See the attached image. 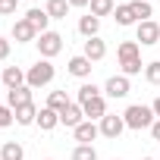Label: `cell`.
<instances>
[{"mask_svg":"<svg viewBox=\"0 0 160 160\" xmlns=\"http://www.w3.org/2000/svg\"><path fill=\"white\" fill-rule=\"evenodd\" d=\"M0 85H3V78H0Z\"/></svg>","mask_w":160,"mask_h":160,"instance_id":"37","label":"cell"},{"mask_svg":"<svg viewBox=\"0 0 160 160\" xmlns=\"http://www.w3.org/2000/svg\"><path fill=\"white\" fill-rule=\"evenodd\" d=\"M98 94H101V88H98L94 82H85L82 88H78V104H85L88 98H98Z\"/></svg>","mask_w":160,"mask_h":160,"instance_id":"27","label":"cell"},{"mask_svg":"<svg viewBox=\"0 0 160 160\" xmlns=\"http://www.w3.org/2000/svg\"><path fill=\"white\" fill-rule=\"evenodd\" d=\"M144 78H148L151 85H160V60H154V63L144 66Z\"/></svg>","mask_w":160,"mask_h":160,"instance_id":"28","label":"cell"},{"mask_svg":"<svg viewBox=\"0 0 160 160\" xmlns=\"http://www.w3.org/2000/svg\"><path fill=\"white\" fill-rule=\"evenodd\" d=\"M66 69H69V75H75V78H88L94 66H91V60H88V57L78 53V57H72V60H69V66H66Z\"/></svg>","mask_w":160,"mask_h":160,"instance_id":"15","label":"cell"},{"mask_svg":"<svg viewBox=\"0 0 160 160\" xmlns=\"http://www.w3.org/2000/svg\"><path fill=\"white\" fill-rule=\"evenodd\" d=\"M72 132H75V141H78V144H91V141L101 135V126L91 122V119H85V122H78Z\"/></svg>","mask_w":160,"mask_h":160,"instance_id":"10","label":"cell"},{"mask_svg":"<svg viewBox=\"0 0 160 160\" xmlns=\"http://www.w3.org/2000/svg\"><path fill=\"white\" fill-rule=\"evenodd\" d=\"M35 126H38L41 132H50V129H57V126H60V113H57V110H50V107H41V110H38Z\"/></svg>","mask_w":160,"mask_h":160,"instance_id":"14","label":"cell"},{"mask_svg":"<svg viewBox=\"0 0 160 160\" xmlns=\"http://www.w3.org/2000/svg\"><path fill=\"white\" fill-rule=\"evenodd\" d=\"M0 78H3L7 91H13V88H22V85H25V69H19V66H7L3 72H0Z\"/></svg>","mask_w":160,"mask_h":160,"instance_id":"12","label":"cell"},{"mask_svg":"<svg viewBox=\"0 0 160 160\" xmlns=\"http://www.w3.org/2000/svg\"><path fill=\"white\" fill-rule=\"evenodd\" d=\"M13 122H16L13 110H10L7 104H0V129H7V126H13Z\"/></svg>","mask_w":160,"mask_h":160,"instance_id":"30","label":"cell"},{"mask_svg":"<svg viewBox=\"0 0 160 160\" xmlns=\"http://www.w3.org/2000/svg\"><path fill=\"white\" fill-rule=\"evenodd\" d=\"M25 19L32 22V28L38 32V35H44V32H50L47 25H50V16H47V10H38V7H32L28 13H25Z\"/></svg>","mask_w":160,"mask_h":160,"instance_id":"13","label":"cell"},{"mask_svg":"<svg viewBox=\"0 0 160 160\" xmlns=\"http://www.w3.org/2000/svg\"><path fill=\"white\" fill-rule=\"evenodd\" d=\"M75 104H78V101H75ZM82 110H85V119H91V122L98 119V122H101V119L107 116V101H104L101 94H98V98H88V101L82 104Z\"/></svg>","mask_w":160,"mask_h":160,"instance_id":"9","label":"cell"},{"mask_svg":"<svg viewBox=\"0 0 160 160\" xmlns=\"http://www.w3.org/2000/svg\"><path fill=\"white\" fill-rule=\"evenodd\" d=\"M19 7V0H0V16H13Z\"/></svg>","mask_w":160,"mask_h":160,"instance_id":"31","label":"cell"},{"mask_svg":"<svg viewBox=\"0 0 160 160\" xmlns=\"http://www.w3.org/2000/svg\"><path fill=\"white\" fill-rule=\"evenodd\" d=\"M78 32H82L85 38H98V32H101V19L98 16H82V19H78Z\"/></svg>","mask_w":160,"mask_h":160,"instance_id":"19","label":"cell"},{"mask_svg":"<svg viewBox=\"0 0 160 160\" xmlns=\"http://www.w3.org/2000/svg\"><path fill=\"white\" fill-rule=\"evenodd\" d=\"M151 110H154V116H157V119H160V98H157V101H154V104H151Z\"/></svg>","mask_w":160,"mask_h":160,"instance_id":"34","label":"cell"},{"mask_svg":"<svg viewBox=\"0 0 160 160\" xmlns=\"http://www.w3.org/2000/svg\"><path fill=\"white\" fill-rule=\"evenodd\" d=\"M38 53H41V60H50V57H57L60 50H63V35L60 32H44V35H38Z\"/></svg>","mask_w":160,"mask_h":160,"instance_id":"3","label":"cell"},{"mask_svg":"<svg viewBox=\"0 0 160 160\" xmlns=\"http://www.w3.org/2000/svg\"><path fill=\"white\" fill-rule=\"evenodd\" d=\"M132 10H135V19H138V22H148V19L154 16L151 0H132Z\"/></svg>","mask_w":160,"mask_h":160,"instance_id":"24","label":"cell"},{"mask_svg":"<svg viewBox=\"0 0 160 160\" xmlns=\"http://www.w3.org/2000/svg\"><path fill=\"white\" fill-rule=\"evenodd\" d=\"M78 122H85V110H82V104H66L63 110H60V126H69V129H75Z\"/></svg>","mask_w":160,"mask_h":160,"instance_id":"7","label":"cell"},{"mask_svg":"<svg viewBox=\"0 0 160 160\" xmlns=\"http://www.w3.org/2000/svg\"><path fill=\"white\" fill-rule=\"evenodd\" d=\"M135 41H138L141 47H151V44H160V25H157L154 19H148V22H138V32H135Z\"/></svg>","mask_w":160,"mask_h":160,"instance_id":"4","label":"cell"},{"mask_svg":"<svg viewBox=\"0 0 160 160\" xmlns=\"http://www.w3.org/2000/svg\"><path fill=\"white\" fill-rule=\"evenodd\" d=\"M98 126H101V135H104V138H113V141H116V138L122 135V129H126V119L116 116V113H107Z\"/></svg>","mask_w":160,"mask_h":160,"instance_id":"5","label":"cell"},{"mask_svg":"<svg viewBox=\"0 0 160 160\" xmlns=\"http://www.w3.org/2000/svg\"><path fill=\"white\" fill-rule=\"evenodd\" d=\"M22 104H32V88H28V85L7 91V107H10V110H16V107H22Z\"/></svg>","mask_w":160,"mask_h":160,"instance_id":"16","label":"cell"},{"mask_svg":"<svg viewBox=\"0 0 160 160\" xmlns=\"http://www.w3.org/2000/svg\"><path fill=\"white\" fill-rule=\"evenodd\" d=\"M72 160H98L94 144H75L72 148Z\"/></svg>","mask_w":160,"mask_h":160,"instance_id":"25","label":"cell"},{"mask_svg":"<svg viewBox=\"0 0 160 160\" xmlns=\"http://www.w3.org/2000/svg\"><path fill=\"white\" fill-rule=\"evenodd\" d=\"M13 41H16V44H28V41H38V32L32 28V22H28L25 16L13 22Z\"/></svg>","mask_w":160,"mask_h":160,"instance_id":"8","label":"cell"},{"mask_svg":"<svg viewBox=\"0 0 160 160\" xmlns=\"http://www.w3.org/2000/svg\"><path fill=\"white\" fill-rule=\"evenodd\" d=\"M53 75H57V69H53V63L50 60H38L35 66H28L25 69V85L35 91V88H44V85H50L53 82Z\"/></svg>","mask_w":160,"mask_h":160,"instance_id":"2","label":"cell"},{"mask_svg":"<svg viewBox=\"0 0 160 160\" xmlns=\"http://www.w3.org/2000/svg\"><path fill=\"white\" fill-rule=\"evenodd\" d=\"M113 19H116V25H138L132 3H122V7H116V10H113Z\"/></svg>","mask_w":160,"mask_h":160,"instance_id":"20","label":"cell"},{"mask_svg":"<svg viewBox=\"0 0 160 160\" xmlns=\"http://www.w3.org/2000/svg\"><path fill=\"white\" fill-rule=\"evenodd\" d=\"M88 7H91V16H98V19L101 16H113V10H116L113 0H91Z\"/></svg>","mask_w":160,"mask_h":160,"instance_id":"23","label":"cell"},{"mask_svg":"<svg viewBox=\"0 0 160 160\" xmlns=\"http://www.w3.org/2000/svg\"><path fill=\"white\" fill-rule=\"evenodd\" d=\"M10 50H13V44H10L7 38H0V60H7V57H10Z\"/></svg>","mask_w":160,"mask_h":160,"instance_id":"32","label":"cell"},{"mask_svg":"<svg viewBox=\"0 0 160 160\" xmlns=\"http://www.w3.org/2000/svg\"><path fill=\"white\" fill-rule=\"evenodd\" d=\"M113 160H119V157H113Z\"/></svg>","mask_w":160,"mask_h":160,"instance_id":"38","label":"cell"},{"mask_svg":"<svg viewBox=\"0 0 160 160\" xmlns=\"http://www.w3.org/2000/svg\"><path fill=\"white\" fill-rule=\"evenodd\" d=\"M25 157V148L19 141H3V148H0V160H22Z\"/></svg>","mask_w":160,"mask_h":160,"instance_id":"22","label":"cell"},{"mask_svg":"<svg viewBox=\"0 0 160 160\" xmlns=\"http://www.w3.org/2000/svg\"><path fill=\"white\" fill-rule=\"evenodd\" d=\"M82 57H88L91 63H101L107 57V44L101 38H85V47H82Z\"/></svg>","mask_w":160,"mask_h":160,"instance_id":"11","label":"cell"},{"mask_svg":"<svg viewBox=\"0 0 160 160\" xmlns=\"http://www.w3.org/2000/svg\"><path fill=\"white\" fill-rule=\"evenodd\" d=\"M91 0H69V7H88Z\"/></svg>","mask_w":160,"mask_h":160,"instance_id":"35","label":"cell"},{"mask_svg":"<svg viewBox=\"0 0 160 160\" xmlns=\"http://www.w3.org/2000/svg\"><path fill=\"white\" fill-rule=\"evenodd\" d=\"M122 119H126V129L141 132V129H151L157 116H154V110H151V107H144V104H132V107H126Z\"/></svg>","mask_w":160,"mask_h":160,"instance_id":"1","label":"cell"},{"mask_svg":"<svg viewBox=\"0 0 160 160\" xmlns=\"http://www.w3.org/2000/svg\"><path fill=\"white\" fill-rule=\"evenodd\" d=\"M104 91H107L113 101L126 98V94L132 91V85H129V75H110V78H107V85H104Z\"/></svg>","mask_w":160,"mask_h":160,"instance_id":"6","label":"cell"},{"mask_svg":"<svg viewBox=\"0 0 160 160\" xmlns=\"http://www.w3.org/2000/svg\"><path fill=\"white\" fill-rule=\"evenodd\" d=\"M138 50H141V44H138V41H122V44L116 47V60H119V63H129V60L141 57Z\"/></svg>","mask_w":160,"mask_h":160,"instance_id":"18","label":"cell"},{"mask_svg":"<svg viewBox=\"0 0 160 160\" xmlns=\"http://www.w3.org/2000/svg\"><path fill=\"white\" fill-rule=\"evenodd\" d=\"M141 160H154V157H141Z\"/></svg>","mask_w":160,"mask_h":160,"instance_id":"36","label":"cell"},{"mask_svg":"<svg viewBox=\"0 0 160 160\" xmlns=\"http://www.w3.org/2000/svg\"><path fill=\"white\" fill-rule=\"evenodd\" d=\"M44 10H47L50 19H66L72 7H69V0H47V7H44Z\"/></svg>","mask_w":160,"mask_h":160,"instance_id":"21","label":"cell"},{"mask_svg":"<svg viewBox=\"0 0 160 160\" xmlns=\"http://www.w3.org/2000/svg\"><path fill=\"white\" fill-rule=\"evenodd\" d=\"M13 116H16V126H35V119H38V107H35V104H22V107L13 110Z\"/></svg>","mask_w":160,"mask_h":160,"instance_id":"17","label":"cell"},{"mask_svg":"<svg viewBox=\"0 0 160 160\" xmlns=\"http://www.w3.org/2000/svg\"><path fill=\"white\" fill-rule=\"evenodd\" d=\"M151 135H154V141H160V119H154V126H151Z\"/></svg>","mask_w":160,"mask_h":160,"instance_id":"33","label":"cell"},{"mask_svg":"<svg viewBox=\"0 0 160 160\" xmlns=\"http://www.w3.org/2000/svg\"><path fill=\"white\" fill-rule=\"evenodd\" d=\"M66 104H69L66 91H50V98H47V107H50V110H57V113H60V110H63Z\"/></svg>","mask_w":160,"mask_h":160,"instance_id":"26","label":"cell"},{"mask_svg":"<svg viewBox=\"0 0 160 160\" xmlns=\"http://www.w3.org/2000/svg\"><path fill=\"white\" fill-rule=\"evenodd\" d=\"M119 69H122V75H138L144 66H141V57H135V60H129V63H119Z\"/></svg>","mask_w":160,"mask_h":160,"instance_id":"29","label":"cell"}]
</instances>
